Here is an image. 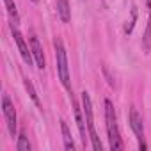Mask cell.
Listing matches in <instances>:
<instances>
[{
	"instance_id": "obj_1",
	"label": "cell",
	"mask_w": 151,
	"mask_h": 151,
	"mask_svg": "<svg viewBox=\"0 0 151 151\" xmlns=\"http://www.w3.org/2000/svg\"><path fill=\"white\" fill-rule=\"evenodd\" d=\"M105 123H107V133H109L110 149L121 151L124 146H123V140H121V135H119L117 117H116V110H114V105H112L110 100H105Z\"/></svg>"
},
{
	"instance_id": "obj_2",
	"label": "cell",
	"mask_w": 151,
	"mask_h": 151,
	"mask_svg": "<svg viewBox=\"0 0 151 151\" xmlns=\"http://www.w3.org/2000/svg\"><path fill=\"white\" fill-rule=\"evenodd\" d=\"M55 46V59H57V73H59V80L64 86V89H68V93L71 94V82H69V66H68V55H66V48L64 43L55 37L53 41Z\"/></svg>"
},
{
	"instance_id": "obj_3",
	"label": "cell",
	"mask_w": 151,
	"mask_h": 151,
	"mask_svg": "<svg viewBox=\"0 0 151 151\" xmlns=\"http://www.w3.org/2000/svg\"><path fill=\"white\" fill-rule=\"evenodd\" d=\"M82 109H84V114H86V123H87V130H89V137H91V146L94 151H101L103 149V144L96 133V128H94V114H93V101H91V96L87 91L82 93Z\"/></svg>"
},
{
	"instance_id": "obj_4",
	"label": "cell",
	"mask_w": 151,
	"mask_h": 151,
	"mask_svg": "<svg viewBox=\"0 0 151 151\" xmlns=\"http://www.w3.org/2000/svg\"><path fill=\"white\" fill-rule=\"evenodd\" d=\"M2 114H4V119H6V124H7V130H9V135L14 137L16 132H18V123H16V110H14V105L11 101V98L7 94L2 96Z\"/></svg>"
},
{
	"instance_id": "obj_5",
	"label": "cell",
	"mask_w": 151,
	"mask_h": 151,
	"mask_svg": "<svg viewBox=\"0 0 151 151\" xmlns=\"http://www.w3.org/2000/svg\"><path fill=\"white\" fill-rule=\"evenodd\" d=\"M11 34H13V37H14V41H16V46H18V50H20V55H22V59L27 62V64H30L32 62V50L27 46V43H25V39H23V36H22V32L18 30V25H14V23H11Z\"/></svg>"
},
{
	"instance_id": "obj_6",
	"label": "cell",
	"mask_w": 151,
	"mask_h": 151,
	"mask_svg": "<svg viewBox=\"0 0 151 151\" xmlns=\"http://www.w3.org/2000/svg\"><path fill=\"white\" fill-rule=\"evenodd\" d=\"M130 126H132V130H133V133H135V137L139 140V147L146 149L147 146L144 144V124H142V117H140V114L135 109H130Z\"/></svg>"
},
{
	"instance_id": "obj_7",
	"label": "cell",
	"mask_w": 151,
	"mask_h": 151,
	"mask_svg": "<svg viewBox=\"0 0 151 151\" xmlns=\"http://www.w3.org/2000/svg\"><path fill=\"white\" fill-rule=\"evenodd\" d=\"M30 50H32V57H34V62L39 69H45L46 68V60H45V53H43V46L39 43V39L36 36H30Z\"/></svg>"
},
{
	"instance_id": "obj_8",
	"label": "cell",
	"mask_w": 151,
	"mask_h": 151,
	"mask_svg": "<svg viewBox=\"0 0 151 151\" xmlns=\"http://www.w3.org/2000/svg\"><path fill=\"white\" fill-rule=\"evenodd\" d=\"M57 14L59 18L68 23L71 20V9H69V0H57Z\"/></svg>"
},
{
	"instance_id": "obj_9",
	"label": "cell",
	"mask_w": 151,
	"mask_h": 151,
	"mask_svg": "<svg viewBox=\"0 0 151 151\" xmlns=\"http://www.w3.org/2000/svg\"><path fill=\"white\" fill-rule=\"evenodd\" d=\"M73 107H75V119H77V126H78V132H80V139L86 144L87 142V132H86V124H84V119H82L80 107L77 105V101H73Z\"/></svg>"
},
{
	"instance_id": "obj_10",
	"label": "cell",
	"mask_w": 151,
	"mask_h": 151,
	"mask_svg": "<svg viewBox=\"0 0 151 151\" xmlns=\"http://www.w3.org/2000/svg\"><path fill=\"white\" fill-rule=\"evenodd\" d=\"M60 132H62V139H64V147L68 151H73L75 149V142H73V137H71V132H69L66 121H60Z\"/></svg>"
},
{
	"instance_id": "obj_11",
	"label": "cell",
	"mask_w": 151,
	"mask_h": 151,
	"mask_svg": "<svg viewBox=\"0 0 151 151\" xmlns=\"http://www.w3.org/2000/svg\"><path fill=\"white\" fill-rule=\"evenodd\" d=\"M4 4H6L7 14H9V18H11V23L18 25V22H20V16H18V9H16V4L13 2V0H4Z\"/></svg>"
},
{
	"instance_id": "obj_12",
	"label": "cell",
	"mask_w": 151,
	"mask_h": 151,
	"mask_svg": "<svg viewBox=\"0 0 151 151\" xmlns=\"http://www.w3.org/2000/svg\"><path fill=\"white\" fill-rule=\"evenodd\" d=\"M147 9H149V18H147V27H146V34H144V48L149 50L151 48V0H146Z\"/></svg>"
},
{
	"instance_id": "obj_13",
	"label": "cell",
	"mask_w": 151,
	"mask_h": 151,
	"mask_svg": "<svg viewBox=\"0 0 151 151\" xmlns=\"http://www.w3.org/2000/svg\"><path fill=\"white\" fill-rule=\"evenodd\" d=\"M16 149L18 151H30V142L25 135V132H20L18 135V144H16Z\"/></svg>"
},
{
	"instance_id": "obj_14",
	"label": "cell",
	"mask_w": 151,
	"mask_h": 151,
	"mask_svg": "<svg viewBox=\"0 0 151 151\" xmlns=\"http://www.w3.org/2000/svg\"><path fill=\"white\" fill-rule=\"evenodd\" d=\"M23 84H25V89L29 91V94H30V98H32V101L39 107L41 103H39V98H37V93H36V89H34V86H32V82L29 80V78H25L23 80Z\"/></svg>"
},
{
	"instance_id": "obj_15",
	"label": "cell",
	"mask_w": 151,
	"mask_h": 151,
	"mask_svg": "<svg viewBox=\"0 0 151 151\" xmlns=\"http://www.w3.org/2000/svg\"><path fill=\"white\" fill-rule=\"evenodd\" d=\"M135 20H137V9L133 7V9H132V20H130V25H126V29H124V32H126V34H130V32L133 30V25H135Z\"/></svg>"
}]
</instances>
